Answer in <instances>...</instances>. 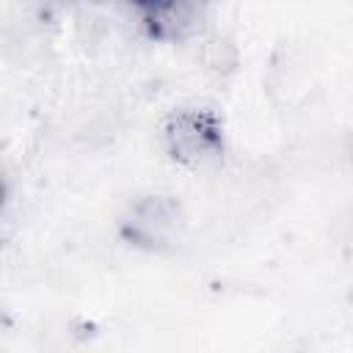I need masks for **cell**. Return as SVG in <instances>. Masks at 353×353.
<instances>
[{
    "label": "cell",
    "instance_id": "3",
    "mask_svg": "<svg viewBox=\"0 0 353 353\" xmlns=\"http://www.w3.org/2000/svg\"><path fill=\"white\" fill-rule=\"evenodd\" d=\"M119 14L130 33L154 50L196 47L215 25L218 6L199 0H127Z\"/></svg>",
    "mask_w": 353,
    "mask_h": 353
},
{
    "label": "cell",
    "instance_id": "2",
    "mask_svg": "<svg viewBox=\"0 0 353 353\" xmlns=\"http://www.w3.org/2000/svg\"><path fill=\"white\" fill-rule=\"evenodd\" d=\"M110 234L135 256L171 259L193 234V210L174 188H138L116 204Z\"/></svg>",
    "mask_w": 353,
    "mask_h": 353
},
{
    "label": "cell",
    "instance_id": "1",
    "mask_svg": "<svg viewBox=\"0 0 353 353\" xmlns=\"http://www.w3.org/2000/svg\"><path fill=\"white\" fill-rule=\"evenodd\" d=\"M154 146L171 168L190 176H210L229 165V157L234 154V135L221 105L182 99L160 113Z\"/></svg>",
    "mask_w": 353,
    "mask_h": 353
}]
</instances>
